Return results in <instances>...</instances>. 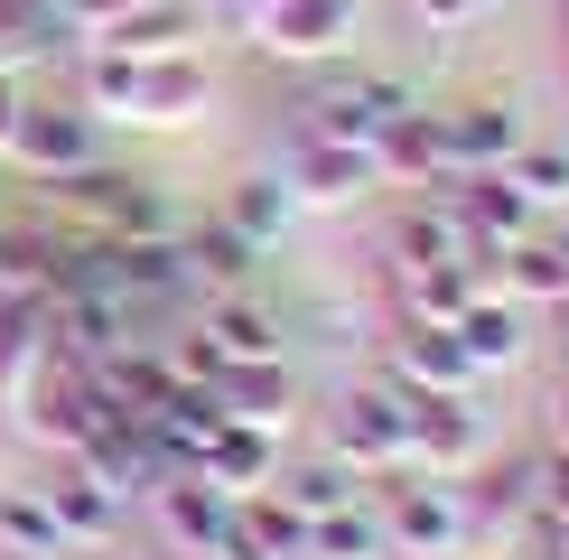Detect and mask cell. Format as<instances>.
I'll use <instances>...</instances> for the list:
<instances>
[{
  "instance_id": "1",
  "label": "cell",
  "mask_w": 569,
  "mask_h": 560,
  "mask_svg": "<svg viewBox=\"0 0 569 560\" xmlns=\"http://www.w3.org/2000/svg\"><path fill=\"white\" fill-rule=\"evenodd\" d=\"M10 159H19V169H38V178H76L84 159H93V131H84V112H76V103H19Z\"/></svg>"
},
{
  "instance_id": "2",
  "label": "cell",
  "mask_w": 569,
  "mask_h": 560,
  "mask_svg": "<svg viewBox=\"0 0 569 560\" xmlns=\"http://www.w3.org/2000/svg\"><path fill=\"white\" fill-rule=\"evenodd\" d=\"M0 542L29 551V560H57V551H66V532H57V513H47L38 486H29V496H19V486H0Z\"/></svg>"
},
{
  "instance_id": "3",
  "label": "cell",
  "mask_w": 569,
  "mask_h": 560,
  "mask_svg": "<svg viewBox=\"0 0 569 560\" xmlns=\"http://www.w3.org/2000/svg\"><path fill=\"white\" fill-rule=\"evenodd\" d=\"M38 496H47V513H57V532H66V542H76V532H103V523H112V496H103L93 477H57V486H38Z\"/></svg>"
},
{
  "instance_id": "4",
  "label": "cell",
  "mask_w": 569,
  "mask_h": 560,
  "mask_svg": "<svg viewBox=\"0 0 569 560\" xmlns=\"http://www.w3.org/2000/svg\"><path fill=\"white\" fill-rule=\"evenodd\" d=\"M19 103H29V84H19V66L0 57V150H10V131H19Z\"/></svg>"
}]
</instances>
